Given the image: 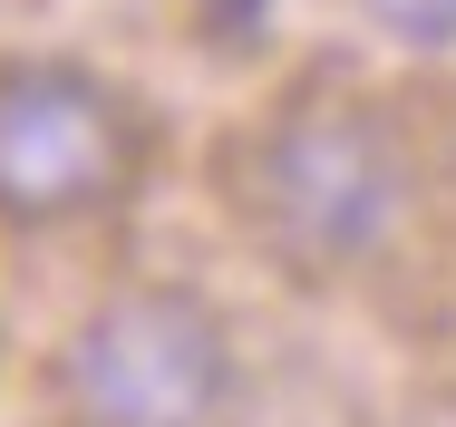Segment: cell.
<instances>
[{"label": "cell", "mask_w": 456, "mask_h": 427, "mask_svg": "<svg viewBox=\"0 0 456 427\" xmlns=\"http://www.w3.org/2000/svg\"><path fill=\"white\" fill-rule=\"evenodd\" d=\"M360 20L379 39L418 49V59H447L456 49V0H360Z\"/></svg>", "instance_id": "4"}, {"label": "cell", "mask_w": 456, "mask_h": 427, "mask_svg": "<svg viewBox=\"0 0 456 427\" xmlns=\"http://www.w3.org/2000/svg\"><path fill=\"white\" fill-rule=\"evenodd\" d=\"M59 427H233L243 341L194 282H107L49 349Z\"/></svg>", "instance_id": "2"}, {"label": "cell", "mask_w": 456, "mask_h": 427, "mask_svg": "<svg viewBox=\"0 0 456 427\" xmlns=\"http://www.w3.org/2000/svg\"><path fill=\"white\" fill-rule=\"evenodd\" d=\"M224 204L243 243L281 262L291 282H350L398 243L418 166L398 117L350 78H301L224 146Z\"/></svg>", "instance_id": "1"}, {"label": "cell", "mask_w": 456, "mask_h": 427, "mask_svg": "<svg viewBox=\"0 0 456 427\" xmlns=\"http://www.w3.org/2000/svg\"><path fill=\"white\" fill-rule=\"evenodd\" d=\"M156 156V127L88 59H0V234L107 224Z\"/></svg>", "instance_id": "3"}]
</instances>
